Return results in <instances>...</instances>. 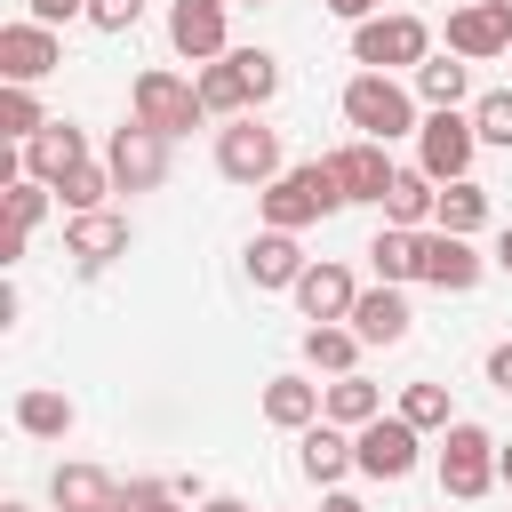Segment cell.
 I'll use <instances>...</instances> for the list:
<instances>
[{"instance_id":"obj_44","label":"cell","mask_w":512,"mask_h":512,"mask_svg":"<svg viewBox=\"0 0 512 512\" xmlns=\"http://www.w3.org/2000/svg\"><path fill=\"white\" fill-rule=\"evenodd\" d=\"M200 512H248V504H240V496H208Z\"/></svg>"},{"instance_id":"obj_42","label":"cell","mask_w":512,"mask_h":512,"mask_svg":"<svg viewBox=\"0 0 512 512\" xmlns=\"http://www.w3.org/2000/svg\"><path fill=\"white\" fill-rule=\"evenodd\" d=\"M320 512H368V504H360V496H344V488H328V496H320Z\"/></svg>"},{"instance_id":"obj_18","label":"cell","mask_w":512,"mask_h":512,"mask_svg":"<svg viewBox=\"0 0 512 512\" xmlns=\"http://www.w3.org/2000/svg\"><path fill=\"white\" fill-rule=\"evenodd\" d=\"M296 464H304V480H320V488H336V480H344V472H352L360 456H352V432L320 416V424H304V432H296Z\"/></svg>"},{"instance_id":"obj_5","label":"cell","mask_w":512,"mask_h":512,"mask_svg":"<svg viewBox=\"0 0 512 512\" xmlns=\"http://www.w3.org/2000/svg\"><path fill=\"white\" fill-rule=\"evenodd\" d=\"M496 448H504V440H488L480 424H464V416H456V424L440 432V488H448L456 504L488 496V488H496Z\"/></svg>"},{"instance_id":"obj_46","label":"cell","mask_w":512,"mask_h":512,"mask_svg":"<svg viewBox=\"0 0 512 512\" xmlns=\"http://www.w3.org/2000/svg\"><path fill=\"white\" fill-rule=\"evenodd\" d=\"M496 480H512V448H496Z\"/></svg>"},{"instance_id":"obj_41","label":"cell","mask_w":512,"mask_h":512,"mask_svg":"<svg viewBox=\"0 0 512 512\" xmlns=\"http://www.w3.org/2000/svg\"><path fill=\"white\" fill-rule=\"evenodd\" d=\"M320 8H328V16H344V24H368V16H376V0H320Z\"/></svg>"},{"instance_id":"obj_29","label":"cell","mask_w":512,"mask_h":512,"mask_svg":"<svg viewBox=\"0 0 512 512\" xmlns=\"http://www.w3.org/2000/svg\"><path fill=\"white\" fill-rule=\"evenodd\" d=\"M432 224L440 232H456V240H472L480 224H488V192L464 176V184H440V208H432Z\"/></svg>"},{"instance_id":"obj_40","label":"cell","mask_w":512,"mask_h":512,"mask_svg":"<svg viewBox=\"0 0 512 512\" xmlns=\"http://www.w3.org/2000/svg\"><path fill=\"white\" fill-rule=\"evenodd\" d=\"M488 384H496V392H512V344H496V352H488Z\"/></svg>"},{"instance_id":"obj_45","label":"cell","mask_w":512,"mask_h":512,"mask_svg":"<svg viewBox=\"0 0 512 512\" xmlns=\"http://www.w3.org/2000/svg\"><path fill=\"white\" fill-rule=\"evenodd\" d=\"M488 8H496V24H504V32H512V0H488Z\"/></svg>"},{"instance_id":"obj_13","label":"cell","mask_w":512,"mask_h":512,"mask_svg":"<svg viewBox=\"0 0 512 512\" xmlns=\"http://www.w3.org/2000/svg\"><path fill=\"white\" fill-rule=\"evenodd\" d=\"M16 160H24V176H32V184H48V192H56V184L88 160V136H80L72 120H48L32 144H16Z\"/></svg>"},{"instance_id":"obj_28","label":"cell","mask_w":512,"mask_h":512,"mask_svg":"<svg viewBox=\"0 0 512 512\" xmlns=\"http://www.w3.org/2000/svg\"><path fill=\"white\" fill-rule=\"evenodd\" d=\"M200 104H208V120H248L256 104H248V88H240V72H232V56H216V64H200Z\"/></svg>"},{"instance_id":"obj_48","label":"cell","mask_w":512,"mask_h":512,"mask_svg":"<svg viewBox=\"0 0 512 512\" xmlns=\"http://www.w3.org/2000/svg\"><path fill=\"white\" fill-rule=\"evenodd\" d=\"M232 8H264V0H232Z\"/></svg>"},{"instance_id":"obj_4","label":"cell","mask_w":512,"mask_h":512,"mask_svg":"<svg viewBox=\"0 0 512 512\" xmlns=\"http://www.w3.org/2000/svg\"><path fill=\"white\" fill-rule=\"evenodd\" d=\"M128 104H136V120L152 128V136H192L200 120H208V104H200V88L192 80H176V72H136V88H128Z\"/></svg>"},{"instance_id":"obj_15","label":"cell","mask_w":512,"mask_h":512,"mask_svg":"<svg viewBox=\"0 0 512 512\" xmlns=\"http://www.w3.org/2000/svg\"><path fill=\"white\" fill-rule=\"evenodd\" d=\"M448 56H464V64L512 56V32L496 24V8H488V0H472V8H448Z\"/></svg>"},{"instance_id":"obj_36","label":"cell","mask_w":512,"mask_h":512,"mask_svg":"<svg viewBox=\"0 0 512 512\" xmlns=\"http://www.w3.org/2000/svg\"><path fill=\"white\" fill-rule=\"evenodd\" d=\"M48 216V184H32V176H16L8 184V232H24L32 240V224Z\"/></svg>"},{"instance_id":"obj_19","label":"cell","mask_w":512,"mask_h":512,"mask_svg":"<svg viewBox=\"0 0 512 512\" xmlns=\"http://www.w3.org/2000/svg\"><path fill=\"white\" fill-rule=\"evenodd\" d=\"M408 320H416V312H408V296L376 280V288H360V304H352V320H344V328H352L360 344H400V336H408Z\"/></svg>"},{"instance_id":"obj_14","label":"cell","mask_w":512,"mask_h":512,"mask_svg":"<svg viewBox=\"0 0 512 512\" xmlns=\"http://www.w3.org/2000/svg\"><path fill=\"white\" fill-rule=\"evenodd\" d=\"M328 168H336V184H344V200H376L384 208V192H392V152L384 144H368V136H352V144H336L328 152Z\"/></svg>"},{"instance_id":"obj_12","label":"cell","mask_w":512,"mask_h":512,"mask_svg":"<svg viewBox=\"0 0 512 512\" xmlns=\"http://www.w3.org/2000/svg\"><path fill=\"white\" fill-rule=\"evenodd\" d=\"M224 8H232V0H168V40H176V56H192V64L232 56V48H224Z\"/></svg>"},{"instance_id":"obj_22","label":"cell","mask_w":512,"mask_h":512,"mask_svg":"<svg viewBox=\"0 0 512 512\" xmlns=\"http://www.w3.org/2000/svg\"><path fill=\"white\" fill-rule=\"evenodd\" d=\"M320 416L344 424V432H360V424L384 416V392H376L368 376H328V384H320Z\"/></svg>"},{"instance_id":"obj_27","label":"cell","mask_w":512,"mask_h":512,"mask_svg":"<svg viewBox=\"0 0 512 512\" xmlns=\"http://www.w3.org/2000/svg\"><path fill=\"white\" fill-rule=\"evenodd\" d=\"M464 88H472V64H464V56H424V64H416V96H424L432 112H456Z\"/></svg>"},{"instance_id":"obj_32","label":"cell","mask_w":512,"mask_h":512,"mask_svg":"<svg viewBox=\"0 0 512 512\" xmlns=\"http://www.w3.org/2000/svg\"><path fill=\"white\" fill-rule=\"evenodd\" d=\"M232 72H240L248 104H272V96H280V56H272V48H232Z\"/></svg>"},{"instance_id":"obj_10","label":"cell","mask_w":512,"mask_h":512,"mask_svg":"<svg viewBox=\"0 0 512 512\" xmlns=\"http://www.w3.org/2000/svg\"><path fill=\"white\" fill-rule=\"evenodd\" d=\"M64 64V40H56V24H0V72H8V88H32V80H48Z\"/></svg>"},{"instance_id":"obj_37","label":"cell","mask_w":512,"mask_h":512,"mask_svg":"<svg viewBox=\"0 0 512 512\" xmlns=\"http://www.w3.org/2000/svg\"><path fill=\"white\" fill-rule=\"evenodd\" d=\"M120 512H184V496L168 480H128L120 488Z\"/></svg>"},{"instance_id":"obj_3","label":"cell","mask_w":512,"mask_h":512,"mask_svg":"<svg viewBox=\"0 0 512 512\" xmlns=\"http://www.w3.org/2000/svg\"><path fill=\"white\" fill-rule=\"evenodd\" d=\"M424 56H432L424 16H368V24H352V64H368V72H416Z\"/></svg>"},{"instance_id":"obj_30","label":"cell","mask_w":512,"mask_h":512,"mask_svg":"<svg viewBox=\"0 0 512 512\" xmlns=\"http://www.w3.org/2000/svg\"><path fill=\"white\" fill-rule=\"evenodd\" d=\"M368 264H376V280H384V288H400V280H416V232H400V224H384V232L368 240Z\"/></svg>"},{"instance_id":"obj_6","label":"cell","mask_w":512,"mask_h":512,"mask_svg":"<svg viewBox=\"0 0 512 512\" xmlns=\"http://www.w3.org/2000/svg\"><path fill=\"white\" fill-rule=\"evenodd\" d=\"M216 176L224 184H248V192H264L272 176H280V136L248 112V120H232V128H216Z\"/></svg>"},{"instance_id":"obj_9","label":"cell","mask_w":512,"mask_h":512,"mask_svg":"<svg viewBox=\"0 0 512 512\" xmlns=\"http://www.w3.org/2000/svg\"><path fill=\"white\" fill-rule=\"evenodd\" d=\"M416 448H424V432H416L408 416H376V424L352 432V456H360L368 480H408V472H416Z\"/></svg>"},{"instance_id":"obj_7","label":"cell","mask_w":512,"mask_h":512,"mask_svg":"<svg viewBox=\"0 0 512 512\" xmlns=\"http://www.w3.org/2000/svg\"><path fill=\"white\" fill-rule=\"evenodd\" d=\"M472 152H480V128H472L464 112H424V128H416V168H424L432 184H464V176H472Z\"/></svg>"},{"instance_id":"obj_20","label":"cell","mask_w":512,"mask_h":512,"mask_svg":"<svg viewBox=\"0 0 512 512\" xmlns=\"http://www.w3.org/2000/svg\"><path fill=\"white\" fill-rule=\"evenodd\" d=\"M240 264H248V280H256V288H296V280H304V264H312V256H304V248H296V232H256V240H248V256H240Z\"/></svg>"},{"instance_id":"obj_1","label":"cell","mask_w":512,"mask_h":512,"mask_svg":"<svg viewBox=\"0 0 512 512\" xmlns=\"http://www.w3.org/2000/svg\"><path fill=\"white\" fill-rule=\"evenodd\" d=\"M256 208H264V232H304V224H320V216H336L352 200H344V184H336L328 160H296V168H280L256 192Z\"/></svg>"},{"instance_id":"obj_34","label":"cell","mask_w":512,"mask_h":512,"mask_svg":"<svg viewBox=\"0 0 512 512\" xmlns=\"http://www.w3.org/2000/svg\"><path fill=\"white\" fill-rule=\"evenodd\" d=\"M392 416H408L416 432H448V424H456V416H448V384H408Z\"/></svg>"},{"instance_id":"obj_11","label":"cell","mask_w":512,"mask_h":512,"mask_svg":"<svg viewBox=\"0 0 512 512\" xmlns=\"http://www.w3.org/2000/svg\"><path fill=\"white\" fill-rule=\"evenodd\" d=\"M480 272H488V256H472V240H456V232H440V224L416 232V280L464 296V288H480Z\"/></svg>"},{"instance_id":"obj_25","label":"cell","mask_w":512,"mask_h":512,"mask_svg":"<svg viewBox=\"0 0 512 512\" xmlns=\"http://www.w3.org/2000/svg\"><path fill=\"white\" fill-rule=\"evenodd\" d=\"M72 424H80V408H72L64 392H48V384L16 392V432H32V440H64Z\"/></svg>"},{"instance_id":"obj_43","label":"cell","mask_w":512,"mask_h":512,"mask_svg":"<svg viewBox=\"0 0 512 512\" xmlns=\"http://www.w3.org/2000/svg\"><path fill=\"white\" fill-rule=\"evenodd\" d=\"M496 264H504V272H512V224H504V232H496Z\"/></svg>"},{"instance_id":"obj_35","label":"cell","mask_w":512,"mask_h":512,"mask_svg":"<svg viewBox=\"0 0 512 512\" xmlns=\"http://www.w3.org/2000/svg\"><path fill=\"white\" fill-rule=\"evenodd\" d=\"M472 128H480V144H504L512 152V88H488L472 104Z\"/></svg>"},{"instance_id":"obj_31","label":"cell","mask_w":512,"mask_h":512,"mask_svg":"<svg viewBox=\"0 0 512 512\" xmlns=\"http://www.w3.org/2000/svg\"><path fill=\"white\" fill-rule=\"evenodd\" d=\"M104 192H120V184H112V168H104V160H80V168H72V176H64V184H56V200H64V208H72V216H96V208H104Z\"/></svg>"},{"instance_id":"obj_17","label":"cell","mask_w":512,"mask_h":512,"mask_svg":"<svg viewBox=\"0 0 512 512\" xmlns=\"http://www.w3.org/2000/svg\"><path fill=\"white\" fill-rule=\"evenodd\" d=\"M296 304H304V320L320 328V320H352V304H360V288H352V272L344 264H304V280L288 288Z\"/></svg>"},{"instance_id":"obj_16","label":"cell","mask_w":512,"mask_h":512,"mask_svg":"<svg viewBox=\"0 0 512 512\" xmlns=\"http://www.w3.org/2000/svg\"><path fill=\"white\" fill-rule=\"evenodd\" d=\"M64 256H80V272H104L112 256H128V216H112V208L72 216L64 224Z\"/></svg>"},{"instance_id":"obj_38","label":"cell","mask_w":512,"mask_h":512,"mask_svg":"<svg viewBox=\"0 0 512 512\" xmlns=\"http://www.w3.org/2000/svg\"><path fill=\"white\" fill-rule=\"evenodd\" d=\"M136 16H144V0H88L96 32H136Z\"/></svg>"},{"instance_id":"obj_26","label":"cell","mask_w":512,"mask_h":512,"mask_svg":"<svg viewBox=\"0 0 512 512\" xmlns=\"http://www.w3.org/2000/svg\"><path fill=\"white\" fill-rule=\"evenodd\" d=\"M352 360H360V336H352L344 320H320V328H304V368H320V376H360Z\"/></svg>"},{"instance_id":"obj_23","label":"cell","mask_w":512,"mask_h":512,"mask_svg":"<svg viewBox=\"0 0 512 512\" xmlns=\"http://www.w3.org/2000/svg\"><path fill=\"white\" fill-rule=\"evenodd\" d=\"M432 208H440V184H432L424 168H400V176H392V192H384V224L416 232V224H432Z\"/></svg>"},{"instance_id":"obj_21","label":"cell","mask_w":512,"mask_h":512,"mask_svg":"<svg viewBox=\"0 0 512 512\" xmlns=\"http://www.w3.org/2000/svg\"><path fill=\"white\" fill-rule=\"evenodd\" d=\"M48 496H56V512H120V480L96 464H56Z\"/></svg>"},{"instance_id":"obj_24","label":"cell","mask_w":512,"mask_h":512,"mask_svg":"<svg viewBox=\"0 0 512 512\" xmlns=\"http://www.w3.org/2000/svg\"><path fill=\"white\" fill-rule=\"evenodd\" d=\"M264 416H272L280 432L320 424V384H312V376H272V384H264Z\"/></svg>"},{"instance_id":"obj_2","label":"cell","mask_w":512,"mask_h":512,"mask_svg":"<svg viewBox=\"0 0 512 512\" xmlns=\"http://www.w3.org/2000/svg\"><path fill=\"white\" fill-rule=\"evenodd\" d=\"M344 120L368 136V144H392V136H416L424 120H416V88H400L392 72H360L352 88H344Z\"/></svg>"},{"instance_id":"obj_8","label":"cell","mask_w":512,"mask_h":512,"mask_svg":"<svg viewBox=\"0 0 512 512\" xmlns=\"http://www.w3.org/2000/svg\"><path fill=\"white\" fill-rule=\"evenodd\" d=\"M104 168H112L120 192H160V184H168V136H152L144 120H128V128H112Z\"/></svg>"},{"instance_id":"obj_33","label":"cell","mask_w":512,"mask_h":512,"mask_svg":"<svg viewBox=\"0 0 512 512\" xmlns=\"http://www.w3.org/2000/svg\"><path fill=\"white\" fill-rule=\"evenodd\" d=\"M40 128H48L40 96H32V88H0V136H8V144H32Z\"/></svg>"},{"instance_id":"obj_47","label":"cell","mask_w":512,"mask_h":512,"mask_svg":"<svg viewBox=\"0 0 512 512\" xmlns=\"http://www.w3.org/2000/svg\"><path fill=\"white\" fill-rule=\"evenodd\" d=\"M0 512H32V504H0Z\"/></svg>"},{"instance_id":"obj_39","label":"cell","mask_w":512,"mask_h":512,"mask_svg":"<svg viewBox=\"0 0 512 512\" xmlns=\"http://www.w3.org/2000/svg\"><path fill=\"white\" fill-rule=\"evenodd\" d=\"M64 16H88V0H32V24H64Z\"/></svg>"}]
</instances>
